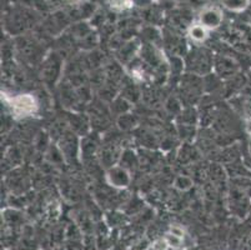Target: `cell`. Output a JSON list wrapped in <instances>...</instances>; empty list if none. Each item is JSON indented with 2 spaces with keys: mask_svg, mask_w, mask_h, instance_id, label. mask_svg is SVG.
Returning a JSON list of instances; mask_svg holds the SVG:
<instances>
[{
  "mask_svg": "<svg viewBox=\"0 0 251 250\" xmlns=\"http://www.w3.org/2000/svg\"><path fill=\"white\" fill-rule=\"evenodd\" d=\"M165 240H166V242H168L169 247L179 248V247H180V244H181V240H182V239H180V238L175 237V235H173V234L169 233L168 235H166Z\"/></svg>",
  "mask_w": 251,
  "mask_h": 250,
  "instance_id": "obj_7",
  "label": "cell"
},
{
  "mask_svg": "<svg viewBox=\"0 0 251 250\" xmlns=\"http://www.w3.org/2000/svg\"><path fill=\"white\" fill-rule=\"evenodd\" d=\"M169 233L170 234H173V235H175V237H177V238H180V239H184V230H182L181 228H180V226H177V225H173L170 228V230H169Z\"/></svg>",
  "mask_w": 251,
  "mask_h": 250,
  "instance_id": "obj_9",
  "label": "cell"
},
{
  "mask_svg": "<svg viewBox=\"0 0 251 250\" xmlns=\"http://www.w3.org/2000/svg\"><path fill=\"white\" fill-rule=\"evenodd\" d=\"M168 248H169V244L165 239L156 240V242L152 244V249L154 250H166Z\"/></svg>",
  "mask_w": 251,
  "mask_h": 250,
  "instance_id": "obj_8",
  "label": "cell"
},
{
  "mask_svg": "<svg viewBox=\"0 0 251 250\" xmlns=\"http://www.w3.org/2000/svg\"><path fill=\"white\" fill-rule=\"evenodd\" d=\"M9 102H10L11 109L18 116L31 115L38 109V104H36L34 96L30 94H20V95L9 99Z\"/></svg>",
  "mask_w": 251,
  "mask_h": 250,
  "instance_id": "obj_1",
  "label": "cell"
},
{
  "mask_svg": "<svg viewBox=\"0 0 251 250\" xmlns=\"http://www.w3.org/2000/svg\"><path fill=\"white\" fill-rule=\"evenodd\" d=\"M224 13L219 6H205L199 14V23L204 25L207 30H215L221 25Z\"/></svg>",
  "mask_w": 251,
  "mask_h": 250,
  "instance_id": "obj_3",
  "label": "cell"
},
{
  "mask_svg": "<svg viewBox=\"0 0 251 250\" xmlns=\"http://www.w3.org/2000/svg\"><path fill=\"white\" fill-rule=\"evenodd\" d=\"M193 179L186 175H179L174 180V188H176L180 192H186L193 187Z\"/></svg>",
  "mask_w": 251,
  "mask_h": 250,
  "instance_id": "obj_6",
  "label": "cell"
},
{
  "mask_svg": "<svg viewBox=\"0 0 251 250\" xmlns=\"http://www.w3.org/2000/svg\"><path fill=\"white\" fill-rule=\"evenodd\" d=\"M105 179L110 187L116 188V189H125L131 183V175L127 171V169H125L124 167H120V165L111 167L105 174Z\"/></svg>",
  "mask_w": 251,
  "mask_h": 250,
  "instance_id": "obj_2",
  "label": "cell"
},
{
  "mask_svg": "<svg viewBox=\"0 0 251 250\" xmlns=\"http://www.w3.org/2000/svg\"><path fill=\"white\" fill-rule=\"evenodd\" d=\"M188 35L191 41L196 43V44H202L207 38H209V30L204 25L200 24L199 22L194 23L189 27Z\"/></svg>",
  "mask_w": 251,
  "mask_h": 250,
  "instance_id": "obj_4",
  "label": "cell"
},
{
  "mask_svg": "<svg viewBox=\"0 0 251 250\" xmlns=\"http://www.w3.org/2000/svg\"><path fill=\"white\" fill-rule=\"evenodd\" d=\"M251 0H221V4L225 9L232 13H241L250 5Z\"/></svg>",
  "mask_w": 251,
  "mask_h": 250,
  "instance_id": "obj_5",
  "label": "cell"
}]
</instances>
